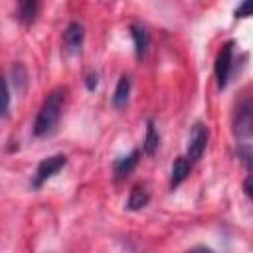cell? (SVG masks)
Wrapping results in <instances>:
<instances>
[{"mask_svg": "<svg viewBox=\"0 0 253 253\" xmlns=\"http://www.w3.org/2000/svg\"><path fill=\"white\" fill-rule=\"evenodd\" d=\"M251 126H253V109H251V99H245L243 103L237 105L235 117H233V134L241 140H247L251 136Z\"/></svg>", "mask_w": 253, "mask_h": 253, "instance_id": "cell-5", "label": "cell"}, {"mask_svg": "<svg viewBox=\"0 0 253 253\" xmlns=\"http://www.w3.org/2000/svg\"><path fill=\"white\" fill-rule=\"evenodd\" d=\"M231 67H233V42H225L221 45V49L215 55V79H217V87L225 89L229 83V75H231Z\"/></svg>", "mask_w": 253, "mask_h": 253, "instance_id": "cell-3", "label": "cell"}, {"mask_svg": "<svg viewBox=\"0 0 253 253\" xmlns=\"http://www.w3.org/2000/svg\"><path fill=\"white\" fill-rule=\"evenodd\" d=\"M148 202H150V192L146 190V186H140V184H138V186H134V188L130 190V194H128V198H126V210L138 211V210L146 208Z\"/></svg>", "mask_w": 253, "mask_h": 253, "instance_id": "cell-11", "label": "cell"}, {"mask_svg": "<svg viewBox=\"0 0 253 253\" xmlns=\"http://www.w3.org/2000/svg\"><path fill=\"white\" fill-rule=\"evenodd\" d=\"M237 158L243 162V166L247 168V170H251V144L249 142H241V144H237Z\"/></svg>", "mask_w": 253, "mask_h": 253, "instance_id": "cell-15", "label": "cell"}, {"mask_svg": "<svg viewBox=\"0 0 253 253\" xmlns=\"http://www.w3.org/2000/svg\"><path fill=\"white\" fill-rule=\"evenodd\" d=\"M210 140V130L204 123H194L192 130H190V140H188V148H186V156L192 162H198L208 146Z\"/></svg>", "mask_w": 253, "mask_h": 253, "instance_id": "cell-4", "label": "cell"}, {"mask_svg": "<svg viewBox=\"0 0 253 253\" xmlns=\"http://www.w3.org/2000/svg\"><path fill=\"white\" fill-rule=\"evenodd\" d=\"M235 18H249L251 16V0H241V4L235 8Z\"/></svg>", "mask_w": 253, "mask_h": 253, "instance_id": "cell-16", "label": "cell"}, {"mask_svg": "<svg viewBox=\"0 0 253 253\" xmlns=\"http://www.w3.org/2000/svg\"><path fill=\"white\" fill-rule=\"evenodd\" d=\"M97 85H99V73L97 71H89L85 75V87H87V91H95Z\"/></svg>", "mask_w": 253, "mask_h": 253, "instance_id": "cell-18", "label": "cell"}, {"mask_svg": "<svg viewBox=\"0 0 253 253\" xmlns=\"http://www.w3.org/2000/svg\"><path fill=\"white\" fill-rule=\"evenodd\" d=\"M40 6L42 0H18L16 6V20L24 26H30L36 22L38 14H40Z\"/></svg>", "mask_w": 253, "mask_h": 253, "instance_id": "cell-8", "label": "cell"}, {"mask_svg": "<svg viewBox=\"0 0 253 253\" xmlns=\"http://www.w3.org/2000/svg\"><path fill=\"white\" fill-rule=\"evenodd\" d=\"M83 38H85V30L79 22H69L65 32H63V47L67 53H79L81 45H83Z\"/></svg>", "mask_w": 253, "mask_h": 253, "instance_id": "cell-6", "label": "cell"}, {"mask_svg": "<svg viewBox=\"0 0 253 253\" xmlns=\"http://www.w3.org/2000/svg\"><path fill=\"white\" fill-rule=\"evenodd\" d=\"M158 144H160V134L154 126V121L148 119L146 121V136H144V152L146 154H154L158 150Z\"/></svg>", "mask_w": 253, "mask_h": 253, "instance_id": "cell-13", "label": "cell"}, {"mask_svg": "<svg viewBox=\"0 0 253 253\" xmlns=\"http://www.w3.org/2000/svg\"><path fill=\"white\" fill-rule=\"evenodd\" d=\"M128 32H130L132 42H134V53H136L138 59H142L146 49H148V43H150V34L146 30V26L140 24V22H132L128 26Z\"/></svg>", "mask_w": 253, "mask_h": 253, "instance_id": "cell-7", "label": "cell"}, {"mask_svg": "<svg viewBox=\"0 0 253 253\" xmlns=\"http://www.w3.org/2000/svg\"><path fill=\"white\" fill-rule=\"evenodd\" d=\"M8 109H10V89L6 77L0 75V119L8 117Z\"/></svg>", "mask_w": 253, "mask_h": 253, "instance_id": "cell-14", "label": "cell"}, {"mask_svg": "<svg viewBox=\"0 0 253 253\" xmlns=\"http://www.w3.org/2000/svg\"><path fill=\"white\" fill-rule=\"evenodd\" d=\"M67 164V156L65 154H53V156H47L43 158L38 168H36V174H34V180H32V188L38 190L42 188L51 176H55L63 166Z\"/></svg>", "mask_w": 253, "mask_h": 253, "instance_id": "cell-2", "label": "cell"}, {"mask_svg": "<svg viewBox=\"0 0 253 253\" xmlns=\"http://www.w3.org/2000/svg\"><path fill=\"white\" fill-rule=\"evenodd\" d=\"M138 156H140V152L134 148V150H130L128 154H125V156H121V158H117L115 162H113V172H115V178L117 180H123V178H126L134 168H136V164H138Z\"/></svg>", "mask_w": 253, "mask_h": 253, "instance_id": "cell-9", "label": "cell"}, {"mask_svg": "<svg viewBox=\"0 0 253 253\" xmlns=\"http://www.w3.org/2000/svg\"><path fill=\"white\" fill-rule=\"evenodd\" d=\"M65 93H67L65 87H55L47 93V97L43 99V103L36 115V121H34L36 136H47L49 132H53V128L61 117V111H63Z\"/></svg>", "mask_w": 253, "mask_h": 253, "instance_id": "cell-1", "label": "cell"}, {"mask_svg": "<svg viewBox=\"0 0 253 253\" xmlns=\"http://www.w3.org/2000/svg\"><path fill=\"white\" fill-rule=\"evenodd\" d=\"M128 95H130V77L128 75H121V79H119V83L115 87V93L111 97L113 107L115 109H123L126 105V101H128Z\"/></svg>", "mask_w": 253, "mask_h": 253, "instance_id": "cell-12", "label": "cell"}, {"mask_svg": "<svg viewBox=\"0 0 253 253\" xmlns=\"http://www.w3.org/2000/svg\"><path fill=\"white\" fill-rule=\"evenodd\" d=\"M243 190H245V196L251 198V176L245 178V182H243Z\"/></svg>", "mask_w": 253, "mask_h": 253, "instance_id": "cell-19", "label": "cell"}, {"mask_svg": "<svg viewBox=\"0 0 253 253\" xmlns=\"http://www.w3.org/2000/svg\"><path fill=\"white\" fill-rule=\"evenodd\" d=\"M192 172V160L188 156H178L172 164V170H170V188H178L186 178L188 174Z\"/></svg>", "mask_w": 253, "mask_h": 253, "instance_id": "cell-10", "label": "cell"}, {"mask_svg": "<svg viewBox=\"0 0 253 253\" xmlns=\"http://www.w3.org/2000/svg\"><path fill=\"white\" fill-rule=\"evenodd\" d=\"M12 71H14V85L16 83H20V89L26 85V69L20 65V63H16L14 67H12Z\"/></svg>", "mask_w": 253, "mask_h": 253, "instance_id": "cell-17", "label": "cell"}]
</instances>
